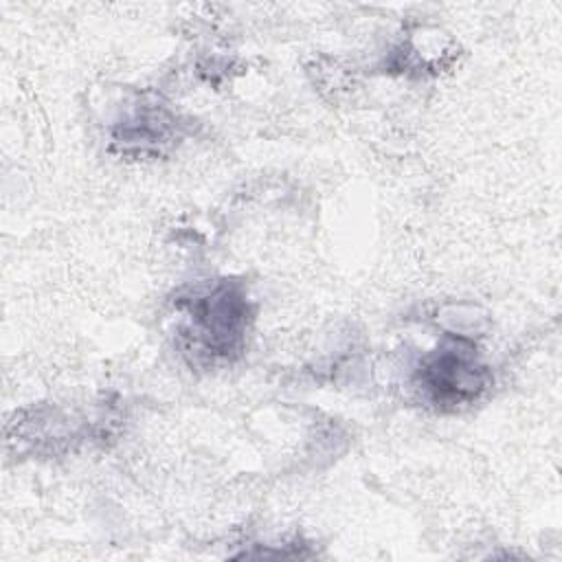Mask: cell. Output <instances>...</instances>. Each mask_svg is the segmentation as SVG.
Returning a JSON list of instances; mask_svg holds the SVG:
<instances>
[{
  "label": "cell",
  "instance_id": "6da1fadb",
  "mask_svg": "<svg viewBox=\"0 0 562 562\" xmlns=\"http://www.w3.org/2000/svg\"><path fill=\"white\" fill-rule=\"evenodd\" d=\"M422 386L437 404L459 406L476 400L487 384V371L465 342H450L426 358L422 367Z\"/></svg>",
  "mask_w": 562,
  "mask_h": 562
},
{
  "label": "cell",
  "instance_id": "7a4b0ae2",
  "mask_svg": "<svg viewBox=\"0 0 562 562\" xmlns=\"http://www.w3.org/2000/svg\"><path fill=\"white\" fill-rule=\"evenodd\" d=\"M191 331L195 338L217 356L231 353L241 340L248 307L244 296H239L228 285H220L211 294L200 296L191 307Z\"/></svg>",
  "mask_w": 562,
  "mask_h": 562
}]
</instances>
